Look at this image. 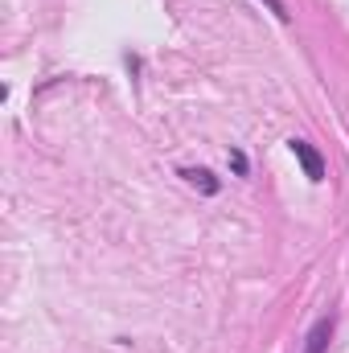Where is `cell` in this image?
Segmentation results:
<instances>
[{
    "label": "cell",
    "mask_w": 349,
    "mask_h": 353,
    "mask_svg": "<svg viewBox=\"0 0 349 353\" xmlns=\"http://www.w3.org/2000/svg\"><path fill=\"white\" fill-rule=\"evenodd\" d=\"M292 144V152H296V161H300V169L308 181H325V157L308 144V140H288Z\"/></svg>",
    "instance_id": "cell-1"
},
{
    "label": "cell",
    "mask_w": 349,
    "mask_h": 353,
    "mask_svg": "<svg viewBox=\"0 0 349 353\" xmlns=\"http://www.w3.org/2000/svg\"><path fill=\"white\" fill-rule=\"evenodd\" d=\"M329 341H333V316H321V321L312 325V333L304 337V353H325Z\"/></svg>",
    "instance_id": "cell-2"
},
{
    "label": "cell",
    "mask_w": 349,
    "mask_h": 353,
    "mask_svg": "<svg viewBox=\"0 0 349 353\" xmlns=\"http://www.w3.org/2000/svg\"><path fill=\"white\" fill-rule=\"evenodd\" d=\"M181 176H189V181H193V185H201L206 193H218V181H214V176L206 173V169H185Z\"/></svg>",
    "instance_id": "cell-3"
},
{
    "label": "cell",
    "mask_w": 349,
    "mask_h": 353,
    "mask_svg": "<svg viewBox=\"0 0 349 353\" xmlns=\"http://www.w3.org/2000/svg\"><path fill=\"white\" fill-rule=\"evenodd\" d=\"M230 169H235L239 176H247V157H243L239 148H230Z\"/></svg>",
    "instance_id": "cell-4"
},
{
    "label": "cell",
    "mask_w": 349,
    "mask_h": 353,
    "mask_svg": "<svg viewBox=\"0 0 349 353\" xmlns=\"http://www.w3.org/2000/svg\"><path fill=\"white\" fill-rule=\"evenodd\" d=\"M263 4H267V8H271V12H275V17H279V21H288V17H292V12H288V4H283V0H263Z\"/></svg>",
    "instance_id": "cell-5"
}]
</instances>
